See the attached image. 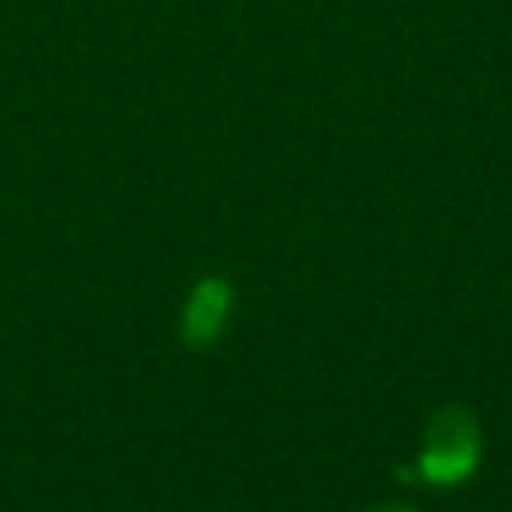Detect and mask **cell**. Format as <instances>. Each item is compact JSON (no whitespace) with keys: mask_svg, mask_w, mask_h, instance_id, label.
<instances>
[{"mask_svg":"<svg viewBox=\"0 0 512 512\" xmlns=\"http://www.w3.org/2000/svg\"><path fill=\"white\" fill-rule=\"evenodd\" d=\"M364 512H418V508H409V504H373V508H364Z\"/></svg>","mask_w":512,"mask_h":512,"instance_id":"3957f363","label":"cell"},{"mask_svg":"<svg viewBox=\"0 0 512 512\" xmlns=\"http://www.w3.org/2000/svg\"><path fill=\"white\" fill-rule=\"evenodd\" d=\"M234 315V283L221 274H203V279L189 288L185 306H180V342L189 351H212L225 337Z\"/></svg>","mask_w":512,"mask_h":512,"instance_id":"7a4b0ae2","label":"cell"},{"mask_svg":"<svg viewBox=\"0 0 512 512\" xmlns=\"http://www.w3.org/2000/svg\"><path fill=\"white\" fill-rule=\"evenodd\" d=\"M481 450H486L481 418L472 414L468 405L450 400V405H441L427 418L414 472L427 486H463V481L481 468Z\"/></svg>","mask_w":512,"mask_h":512,"instance_id":"6da1fadb","label":"cell"}]
</instances>
